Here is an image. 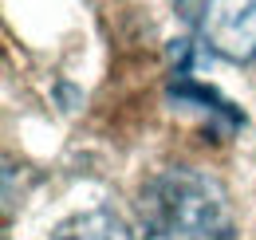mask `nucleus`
Segmentation results:
<instances>
[{"label": "nucleus", "instance_id": "2", "mask_svg": "<svg viewBox=\"0 0 256 240\" xmlns=\"http://www.w3.org/2000/svg\"><path fill=\"white\" fill-rule=\"evenodd\" d=\"M201 40L232 63H256V0H205Z\"/></svg>", "mask_w": 256, "mask_h": 240}, {"label": "nucleus", "instance_id": "1", "mask_svg": "<svg viewBox=\"0 0 256 240\" xmlns=\"http://www.w3.org/2000/svg\"><path fill=\"white\" fill-rule=\"evenodd\" d=\"M142 240H232V205L217 178L201 170H162L138 197Z\"/></svg>", "mask_w": 256, "mask_h": 240}, {"label": "nucleus", "instance_id": "3", "mask_svg": "<svg viewBox=\"0 0 256 240\" xmlns=\"http://www.w3.org/2000/svg\"><path fill=\"white\" fill-rule=\"evenodd\" d=\"M52 240H134L122 216H114L110 209H91L75 212L52 232Z\"/></svg>", "mask_w": 256, "mask_h": 240}]
</instances>
